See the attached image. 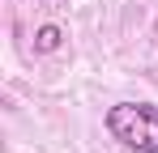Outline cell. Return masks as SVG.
<instances>
[{
  "label": "cell",
  "mask_w": 158,
  "mask_h": 153,
  "mask_svg": "<svg viewBox=\"0 0 158 153\" xmlns=\"http://www.w3.org/2000/svg\"><path fill=\"white\" fill-rule=\"evenodd\" d=\"M107 132L132 153H158V106L154 102H115L107 111Z\"/></svg>",
  "instance_id": "6da1fadb"
},
{
  "label": "cell",
  "mask_w": 158,
  "mask_h": 153,
  "mask_svg": "<svg viewBox=\"0 0 158 153\" xmlns=\"http://www.w3.org/2000/svg\"><path fill=\"white\" fill-rule=\"evenodd\" d=\"M34 47L39 51H56L60 47V26H43V30L34 34Z\"/></svg>",
  "instance_id": "7a4b0ae2"
}]
</instances>
